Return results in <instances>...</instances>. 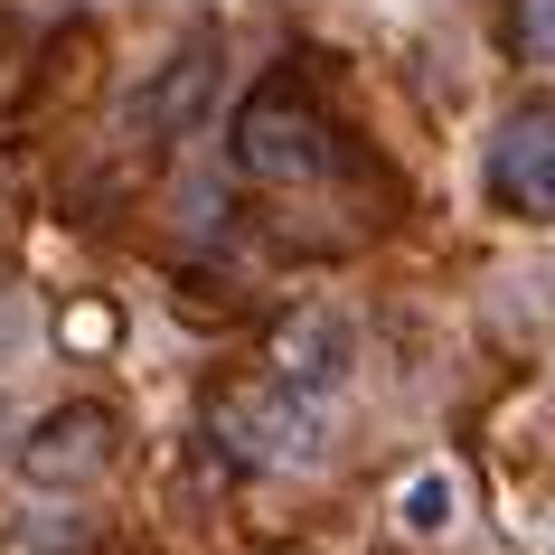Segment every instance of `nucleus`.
Wrapping results in <instances>:
<instances>
[{"label":"nucleus","instance_id":"obj_2","mask_svg":"<svg viewBox=\"0 0 555 555\" xmlns=\"http://www.w3.org/2000/svg\"><path fill=\"white\" fill-rule=\"evenodd\" d=\"M330 114L321 94L301 86V76H263L227 122V160L235 179H255V189H293V179H321L330 170Z\"/></svg>","mask_w":555,"mask_h":555},{"label":"nucleus","instance_id":"obj_6","mask_svg":"<svg viewBox=\"0 0 555 555\" xmlns=\"http://www.w3.org/2000/svg\"><path fill=\"white\" fill-rule=\"evenodd\" d=\"M263 367L301 396H330V386L349 377V321L339 311H283L273 339H263Z\"/></svg>","mask_w":555,"mask_h":555},{"label":"nucleus","instance_id":"obj_4","mask_svg":"<svg viewBox=\"0 0 555 555\" xmlns=\"http://www.w3.org/2000/svg\"><path fill=\"white\" fill-rule=\"evenodd\" d=\"M490 198L527 227H555V104H518L490 142Z\"/></svg>","mask_w":555,"mask_h":555},{"label":"nucleus","instance_id":"obj_8","mask_svg":"<svg viewBox=\"0 0 555 555\" xmlns=\"http://www.w3.org/2000/svg\"><path fill=\"white\" fill-rule=\"evenodd\" d=\"M508 57L555 66V0H508Z\"/></svg>","mask_w":555,"mask_h":555},{"label":"nucleus","instance_id":"obj_5","mask_svg":"<svg viewBox=\"0 0 555 555\" xmlns=\"http://www.w3.org/2000/svg\"><path fill=\"white\" fill-rule=\"evenodd\" d=\"M207 94H217V38L189 29V48H179V57L142 86V104H132V132H142V142H179V132L207 114Z\"/></svg>","mask_w":555,"mask_h":555},{"label":"nucleus","instance_id":"obj_7","mask_svg":"<svg viewBox=\"0 0 555 555\" xmlns=\"http://www.w3.org/2000/svg\"><path fill=\"white\" fill-rule=\"evenodd\" d=\"M38 66H48V76H38V86H29V104H20L29 122H38V114H57V104H76V94L94 86V29H57Z\"/></svg>","mask_w":555,"mask_h":555},{"label":"nucleus","instance_id":"obj_3","mask_svg":"<svg viewBox=\"0 0 555 555\" xmlns=\"http://www.w3.org/2000/svg\"><path fill=\"white\" fill-rule=\"evenodd\" d=\"M122 452V424L114 405H94V396H76V405L38 414V434L20 442V470H29L38 490H86V480H104Z\"/></svg>","mask_w":555,"mask_h":555},{"label":"nucleus","instance_id":"obj_1","mask_svg":"<svg viewBox=\"0 0 555 555\" xmlns=\"http://www.w3.org/2000/svg\"><path fill=\"white\" fill-rule=\"evenodd\" d=\"M207 442L245 470H301L321 462V396L283 386L273 367H235L207 386Z\"/></svg>","mask_w":555,"mask_h":555},{"label":"nucleus","instance_id":"obj_9","mask_svg":"<svg viewBox=\"0 0 555 555\" xmlns=\"http://www.w3.org/2000/svg\"><path fill=\"white\" fill-rule=\"evenodd\" d=\"M405 527L414 537H442V527H452V480H442V470H424L405 490Z\"/></svg>","mask_w":555,"mask_h":555},{"label":"nucleus","instance_id":"obj_10","mask_svg":"<svg viewBox=\"0 0 555 555\" xmlns=\"http://www.w3.org/2000/svg\"><path fill=\"white\" fill-rule=\"evenodd\" d=\"M0 434H10V405H0Z\"/></svg>","mask_w":555,"mask_h":555}]
</instances>
